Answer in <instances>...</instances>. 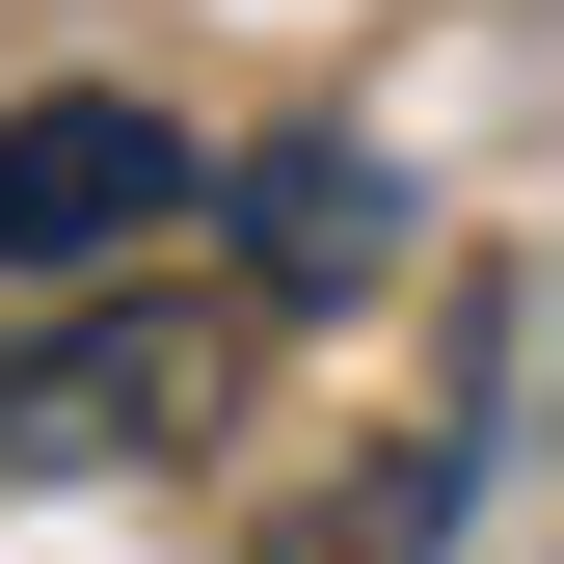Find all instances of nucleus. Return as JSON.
Listing matches in <instances>:
<instances>
[{"mask_svg": "<svg viewBox=\"0 0 564 564\" xmlns=\"http://www.w3.org/2000/svg\"><path fill=\"white\" fill-rule=\"evenodd\" d=\"M162 216H216V162L162 134V82H28L0 108V296H82V269H134Z\"/></svg>", "mask_w": 564, "mask_h": 564, "instance_id": "nucleus-1", "label": "nucleus"}, {"mask_svg": "<svg viewBox=\"0 0 564 564\" xmlns=\"http://www.w3.org/2000/svg\"><path fill=\"white\" fill-rule=\"evenodd\" d=\"M188 431H216V323L108 296V269L0 349V484H108V457H188Z\"/></svg>", "mask_w": 564, "mask_h": 564, "instance_id": "nucleus-2", "label": "nucleus"}, {"mask_svg": "<svg viewBox=\"0 0 564 564\" xmlns=\"http://www.w3.org/2000/svg\"><path fill=\"white\" fill-rule=\"evenodd\" d=\"M377 269H403V162H377V134H269V162H242V296L269 323H349Z\"/></svg>", "mask_w": 564, "mask_h": 564, "instance_id": "nucleus-3", "label": "nucleus"}, {"mask_svg": "<svg viewBox=\"0 0 564 564\" xmlns=\"http://www.w3.org/2000/svg\"><path fill=\"white\" fill-rule=\"evenodd\" d=\"M457 511H484V403L403 457V511H377V538H296V564H457Z\"/></svg>", "mask_w": 564, "mask_h": 564, "instance_id": "nucleus-4", "label": "nucleus"}]
</instances>
